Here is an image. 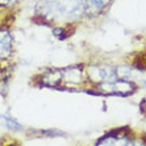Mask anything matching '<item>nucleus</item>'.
Wrapping results in <instances>:
<instances>
[{
    "mask_svg": "<svg viewBox=\"0 0 146 146\" xmlns=\"http://www.w3.org/2000/svg\"><path fill=\"white\" fill-rule=\"evenodd\" d=\"M99 86L107 87V89L103 91L110 93V94L125 96L131 94L135 90L134 84L125 80H117L116 82H109L107 83H102Z\"/></svg>",
    "mask_w": 146,
    "mask_h": 146,
    "instance_id": "f257e3e1",
    "label": "nucleus"
},
{
    "mask_svg": "<svg viewBox=\"0 0 146 146\" xmlns=\"http://www.w3.org/2000/svg\"><path fill=\"white\" fill-rule=\"evenodd\" d=\"M111 0H87L84 10L88 16H96L110 4Z\"/></svg>",
    "mask_w": 146,
    "mask_h": 146,
    "instance_id": "f03ea898",
    "label": "nucleus"
},
{
    "mask_svg": "<svg viewBox=\"0 0 146 146\" xmlns=\"http://www.w3.org/2000/svg\"><path fill=\"white\" fill-rule=\"evenodd\" d=\"M6 121V124L8 126L9 128L12 129H17V130H19L21 128V126L19 124H18L17 123L15 122L13 120L10 119V118H6L5 119Z\"/></svg>",
    "mask_w": 146,
    "mask_h": 146,
    "instance_id": "7ed1b4c3",
    "label": "nucleus"
}]
</instances>
